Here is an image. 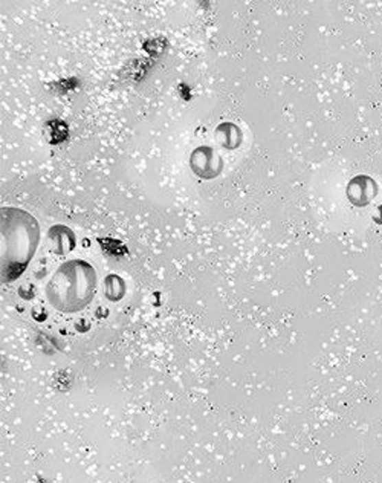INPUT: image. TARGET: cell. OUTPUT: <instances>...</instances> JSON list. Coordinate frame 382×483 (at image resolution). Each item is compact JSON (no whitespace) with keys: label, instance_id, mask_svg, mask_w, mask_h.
<instances>
[{"label":"cell","instance_id":"6da1fadb","mask_svg":"<svg viewBox=\"0 0 382 483\" xmlns=\"http://www.w3.org/2000/svg\"><path fill=\"white\" fill-rule=\"evenodd\" d=\"M38 243L36 219L23 210H2V274L12 280L22 274Z\"/></svg>","mask_w":382,"mask_h":483},{"label":"cell","instance_id":"7a4b0ae2","mask_svg":"<svg viewBox=\"0 0 382 483\" xmlns=\"http://www.w3.org/2000/svg\"><path fill=\"white\" fill-rule=\"evenodd\" d=\"M95 269L83 260L66 262L46 287L47 300L61 312H77L93 298Z\"/></svg>","mask_w":382,"mask_h":483}]
</instances>
